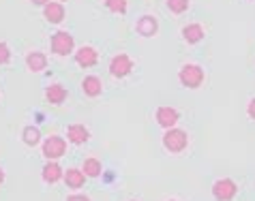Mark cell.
<instances>
[{"instance_id":"18","label":"cell","mask_w":255,"mask_h":201,"mask_svg":"<svg viewBox=\"0 0 255 201\" xmlns=\"http://www.w3.org/2000/svg\"><path fill=\"white\" fill-rule=\"evenodd\" d=\"M22 141H24V146H28V148L41 146V141H43V135H41L39 126H34V124L24 126V131H22Z\"/></svg>"},{"instance_id":"5","label":"cell","mask_w":255,"mask_h":201,"mask_svg":"<svg viewBox=\"0 0 255 201\" xmlns=\"http://www.w3.org/2000/svg\"><path fill=\"white\" fill-rule=\"evenodd\" d=\"M133 69H135V62L127 52H120L110 60V75L114 80H127L133 73Z\"/></svg>"},{"instance_id":"19","label":"cell","mask_w":255,"mask_h":201,"mask_svg":"<svg viewBox=\"0 0 255 201\" xmlns=\"http://www.w3.org/2000/svg\"><path fill=\"white\" fill-rule=\"evenodd\" d=\"M82 171L86 174V178H99L103 171V163L97 159V156H88L82 163Z\"/></svg>"},{"instance_id":"12","label":"cell","mask_w":255,"mask_h":201,"mask_svg":"<svg viewBox=\"0 0 255 201\" xmlns=\"http://www.w3.org/2000/svg\"><path fill=\"white\" fill-rule=\"evenodd\" d=\"M180 37H182V41H185L187 45H197V43H202L204 37H206V30H204L202 24H197V21H191V24L182 26Z\"/></svg>"},{"instance_id":"8","label":"cell","mask_w":255,"mask_h":201,"mask_svg":"<svg viewBox=\"0 0 255 201\" xmlns=\"http://www.w3.org/2000/svg\"><path fill=\"white\" fill-rule=\"evenodd\" d=\"M73 58H75V64L80 69H90L99 62V52L93 45H82L73 52Z\"/></svg>"},{"instance_id":"17","label":"cell","mask_w":255,"mask_h":201,"mask_svg":"<svg viewBox=\"0 0 255 201\" xmlns=\"http://www.w3.org/2000/svg\"><path fill=\"white\" fill-rule=\"evenodd\" d=\"M82 92L86 95L88 99H97V97H101L103 95V82H101V77H97V75H86L82 80Z\"/></svg>"},{"instance_id":"27","label":"cell","mask_w":255,"mask_h":201,"mask_svg":"<svg viewBox=\"0 0 255 201\" xmlns=\"http://www.w3.org/2000/svg\"><path fill=\"white\" fill-rule=\"evenodd\" d=\"M167 201H178V199H167Z\"/></svg>"},{"instance_id":"11","label":"cell","mask_w":255,"mask_h":201,"mask_svg":"<svg viewBox=\"0 0 255 201\" xmlns=\"http://www.w3.org/2000/svg\"><path fill=\"white\" fill-rule=\"evenodd\" d=\"M135 32L139 37L144 39H150V37H157L159 32V19L150 15V13H146V15H141L137 21H135Z\"/></svg>"},{"instance_id":"23","label":"cell","mask_w":255,"mask_h":201,"mask_svg":"<svg viewBox=\"0 0 255 201\" xmlns=\"http://www.w3.org/2000/svg\"><path fill=\"white\" fill-rule=\"evenodd\" d=\"M65 201H93L88 195H84V193H73V195H69Z\"/></svg>"},{"instance_id":"29","label":"cell","mask_w":255,"mask_h":201,"mask_svg":"<svg viewBox=\"0 0 255 201\" xmlns=\"http://www.w3.org/2000/svg\"><path fill=\"white\" fill-rule=\"evenodd\" d=\"M129 201H139V199H129Z\"/></svg>"},{"instance_id":"25","label":"cell","mask_w":255,"mask_h":201,"mask_svg":"<svg viewBox=\"0 0 255 201\" xmlns=\"http://www.w3.org/2000/svg\"><path fill=\"white\" fill-rule=\"evenodd\" d=\"M30 2H32L34 6H45V4L49 2V0H30Z\"/></svg>"},{"instance_id":"28","label":"cell","mask_w":255,"mask_h":201,"mask_svg":"<svg viewBox=\"0 0 255 201\" xmlns=\"http://www.w3.org/2000/svg\"><path fill=\"white\" fill-rule=\"evenodd\" d=\"M58 2H67V0H58Z\"/></svg>"},{"instance_id":"9","label":"cell","mask_w":255,"mask_h":201,"mask_svg":"<svg viewBox=\"0 0 255 201\" xmlns=\"http://www.w3.org/2000/svg\"><path fill=\"white\" fill-rule=\"evenodd\" d=\"M43 97L49 105H54V107H60V105H65L67 103V99H69V90L65 88L62 84L58 82H54V84H49L45 86V90H43Z\"/></svg>"},{"instance_id":"20","label":"cell","mask_w":255,"mask_h":201,"mask_svg":"<svg viewBox=\"0 0 255 201\" xmlns=\"http://www.w3.org/2000/svg\"><path fill=\"white\" fill-rule=\"evenodd\" d=\"M103 4L114 15H127L129 11V0H103Z\"/></svg>"},{"instance_id":"2","label":"cell","mask_w":255,"mask_h":201,"mask_svg":"<svg viewBox=\"0 0 255 201\" xmlns=\"http://www.w3.org/2000/svg\"><path fill=\"white\" fill-rule=\"evenodd\" d=\"M178 82L182 88L187 90H197L202 88L204 82H206V71H204L202 64H195V62H187L178 69Z\"/></svg>"},{"instance_id":"21","label":"cell","mask_w":255,"mask_h":201,"mask_svg":"<svg viewBox=\"0 0 255 201\" xmlns=\"http://www.w3.org/2000/svg\"><path fill=\"white\" fill-rule=\"evenodd\" d=\"M191 6V0H165V9L169 13H174V15H182V13H187Z\"/></svg>"},{"instance_id":"15","label":"cell","mask_w":255,"mask_h":201,"mask_svg":"<svg viewBox=\"0 0 255 201\" xmlns=\"http://www.w3.org/2000/svg\"><path fill=\"white\" fill-rule=\"evenodd\" d=\"M26 69L30 71V73H43L47 69V56L43 52H39V49H32V52L26 54Z\"/></svg>"},{"instance_id":"3","label":"cell","mask_w":255,"mask_h":201,"mask_svg":"<svg viewBox=\"0 0 255 201\" xmlns=\"http://www.w3.org/2000/svg\"><path fill=\"white\" fill-rule=\"evenodd\" d=\"M49 52L58 58H67L69 54L75 52V37L69 30H58L49 39Z\"/></svg>"},{"instance_id":"1","label":"cell","mask_w":255,"mask_h":201,"mask_svg":"<svg viewBox=\"0 0 255 201\" xmlns=\"http://www.w3.org/2000/svg\"><path fill=\"white\" fill-rule=\"evenodd\" d=\"M161 143H163V150H165V152L182 154V152H187L191 139H189V133L185 131V128L172 126V128H165V131H163Z\"/></svg>"},{"instance_id":"7","label":"cell","mask_w":255,"mask_h":201,"mask_svg":"<svg viewBox=\"0 0 255 201\" xmlns=\"http://www.w3.org/2000/svg\"><path fill=\"white\" fill-rule=\"evenodd\" d=\"M154 120H157V124L165 131V128L178 126L180 111L176 109V107H172V105H161V107H157V111H154Z\"/></svg>"},{"instance_id":"24","label":"cell","mask_w":255,"mask_h":201,"mask_svg":"<svg viewBox=\"0 0 255 201\" xmlns=\"http://www.w3.org/2000/svg\"><path fill=\"white\" fill-rule=\"evenodd\" d=\"M247 116H249V120H253L255 122V97L247 103Z\"/></svg>"},{"instance_id":"13","label":"cell","mask_w":255,"mask_h":201,"mask_svg":"<svg viewBox=\"0 0 255 201\" xmlns=\"http://www.w3.org/2000/svg\"><path fill=\"white\" fill-rule=\"evenodd\" d=\"M62 176H65V169L60 167L58 161H45L43 169H41V178H43L45 184H49V186L58 184V182H62Z\"/></svg>"},{"instance_id":"14","label":"cell","mask_w":255,"mask_h":201,"mask_svg":"<svg viewBox=\"0 0 255 201\" xmlns=\"http://www.w3.org/2000/svg\"><path fill=\"white\" fill-rule=\"evenodd\" d=\"M65 139L71 146H84V143L90 141V131L86 128V124H69Z\"/></svg>"},{"instance_id":"10","label":"cell","mask_w":255,"mask_h":201,"mask_svg":"<svg viewBox=\"0 0 255 201\" xmlns=\"http://www.w3.org/2000/svg\"><path fill=\"white\" fill-rule=\"evenodd\" d=\"M43 17L47 24H54V26H58L65 21L67 17V9H65V4L58 2V0H49V2L43 6Z\"/></svg>"},{"instance_id":"22","label":"cell","mask_w":255,"mask_h":201,"mask_svg":"<svg viewBox=\"0 0 255 201\" xmlns=\"http://www.w3.org/2000/svg\"><path fill=\"white\" fill-rule=\"evenodd\" d=\"M11 62V47L4 41H0V67H6Z\"/></svg>"},{"instance_id":"6","label":"cell","mask_w":255,"mask_h":201,"mask_svg":"<svg viewBox=\"0 0 255 201\" xmlns=\"http://www.w3.org/2000/svg\"><path fill=\"white\" fill-rule=\"evenodd\" d=\"M212 197H215V201H234L238 195V184L232 180V178H219V180H215V184H212Z\"/></svg>"},{"instance_id":"26","label":"cell","mask_w":255,"mask_h":201,"mask_svg":"<svg viewBox=\"0 0 255 201\" xmlns=\"http://www.w3.org/2000/svg\"><path fill=\"white\" fill-rule=\"evenodd\" d=\"M4 180H6V174H4V169H2V167H0V186H2V184H4Z\"/></svg>"},{"instance_id":"4","label":"cell","mask_w":255,"mask_h":201,"mask_svg":"<svg viewBox=\"0 0 255 201\" xmlns=\"http://www.w3.org/2000/svg\"><path fill=\"white\" fill-rule=\"evenodd\" d=\"M67 146H69V141L65 137H60V135H49V137L41 141V154H43L45 161H58L67 154Z\"/></svg>"},{"instance_id":"16","label":"cell","mask_w":255,"mask_h":201,"mask_svg":"<svg viewBox=\"0 0 255 201\" xmlns=\"http://www.w3.org/2000/svg\"><path fill=\"white\" fill-rule=\"evenodd\" d=\"M62 182H65V186L71 191H80V189H84V184H86V174L77 167H69V169H65Z\"/></svg>"},{"instance_id":"30","label":"cell","mask_w":255,"mask_h":201,"mask_svg":"<svg viewBox=\"0 0 255 201\" xmlns=\"http://www.w3.org/2000/svg\"><path fill=\"white\" fill-rule=\"evenodd\" d=\"M251 2H253V0H251Z\"/></svg>"}]
</instances>
